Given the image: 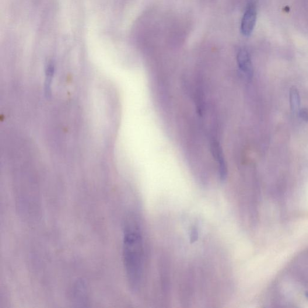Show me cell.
I'll use <instances>...</instances> for the list:
<instances>
[{
	"label": "cell",
	"instance_id": "obj_1",
	"mask_svg": "<svg viewBox=\"0 0 308 308\" xmlns=\"http://www.w3.org/2000/svg\"><path fill=\"white\" fill-rule=\"evenodd\" d=\"M123 257L129 286L137 290L141 285L144 261V248L141 226L137 220L130 219L125 224Z\"/></svg>",
	"mask_w": 308,
	"mask_h": 308
},
{
	"label": "cell",
	"instance_id": "obj_2",
	"mask_svg": "<svg viewBox=\"0 0 308 308\" xmlns=\"http://www.w3.org/2000/svg\"><path fill=\"white\" fill-rule=\"evenodd\" d=\"M257 19V6L251 2L247 6L241 23V32L245 37L250 36L253 33Z\"/></svg>",
	"mask_w": 308,
	"mask_h": 308
},
{
	"label": "cell",
	"instance_id": "obj_3",
	"mask_svg": "<svg viewBox=\"0 0 308 308\" xmlns=\"http://www.w3.org/2000/svg\"><path fill=\"white\" fill-rule=\"evenodd\" d=\"M238 65L241 71L246 75L247 78L251 79L253 76L254 69L253 63L248 52L245 49H241L237 54Z\"/></svg>",
	"mask_w": 308,
	"mask_h": 308
},
{
	"label": "cell",
	"instance_id": "obj_4",
	"mask_svg": "<svg viewBox=\"0 0 308 308\" xmlns=\"http://www.w3.org/2000/svg\"><path fill=\"white\" fill-rule=\"evenodd\" d=\"M211 150L213 156L215 157L218 164L220 180L225 181L227 175L226 164L225 159H224L221 147L220 146L219 143L215 140H213L212 142Z\"/></svg>",
	"mask_w": 308,
	"mask_h": 308
},
{
	"label": "cell",
	"instance_id": "obj_5",
	"mask_svg": "<svg viewBox=\"0 0 308 308\" xmlns=\"http://www.w3.org/2000/svg\"><path fill=\"white\" fill-rule=\"evenodd\" d=\"M290 102L293 113L299 111L300 106V98L299 91L295 87H293L290 91Z\"/></svg>",
	"mask_w": 308,
	"mask_h": 308
},
{
	"label": "cell",
	"instance_id": "obj_6",
	"mask_svg": "<svg viewBox=\"0 0 308 308\" xmlns=\"http://www.w3.org/2000/svg\"><path fill=\"white\" fill-rule=\"evenodd\" d=\"M300 117L304 122H308V110L306 108H303L299 111Z\"/></svg>",
	"mask_w": 308,
	"mask_h": 308
},
{
	"label": "cell",
	"instance_id": "obj_7",
	"mask_svg": "<svg viewBox=\"0 0 308 308\" xmlns=\"http://www.w3.org/2000/svg\"><path fill=\"white\" fill-rule=\"evenodd\" d=\"M198 237V231L195 229H192L190 235V239L192 241H195L197 240Z\"/></svg>",
	"mask_w": 308,
	"mask_h": 308
}]
</instances>
